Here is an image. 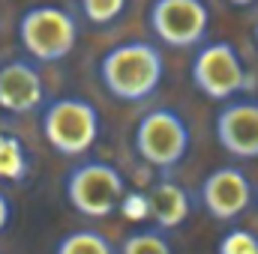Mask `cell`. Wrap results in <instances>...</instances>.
Returning a JSON list of instances; mask_svg holds the SVG:
<instances>
[{
	"label": "cell",
	"mask_w": 258,
	"mask_h": 254,
	"mask_svg": "<svg viewBox=\"0 0 258 254\" xmlns=\"http://www.w3.org/2000/svg\"><path fill=\"white\" fill-rule=\"evenodd\" d=\"M165 78V57L156 42L132 39L108 48L99 57V81L105 93L123 105L153 99Z\"/></svg>",
	"instance_id": "1"
},
{
	"label": "cell",
	"mask_w": 258,
	"mask_h": 254,
	"mask_svg": "<svg viewBox=\"0 0 258 254\" xmlns=\"http://www.w3.org/2000/svg\"><path fill=\"white\" fill-rule=\"evenodd\" d=\"M39 129L57 156L81 159L96 144L102 120L93 102L81 96H57L39 108Z\"/></svg>",
	"instance_id": "2"
},
{
	"label": "cell",
	"mask_w": 258,
	"mask_h": 254,
	"mask_svg": "<svg viewBox=\"0 0 258 254\" xmlns=\"http://www.w3.org/2000/svg\"><path fill=\"white\" fill-rule=\"evenodd\" d=\"M18 42L33 63H60L78 42V18L54 3L30 6L18 15Z\"/></svg>",
	"instance_id": "3"
},
{
	"label": "cell",
	"mask_w": 258,
	"mask_h": 254,
	"mask_svg": "<svg viewBox=\"0 0 258 254\" xmlns=\"http://www.w3.org/2000/svg\"><path fill=\"white\" fill-rule=\"evenodd\" d=\"M66 203L84 215V218H108L120 209L126 200V177L102 162V159H84L69 168L63 183Z\"/></svg>",
	"instance_id": "4"
},
{
	"label": "cell",
	"mask_w": 258,
	"mask_h": 254,
	"mask_svg": "<svg viewBox=\"0 0 258 254\" xmlns=\"http://www.w3.org/2000/svg\"><path fill=\"white\" fill-rule=\"evenodd\" d=\"M189 81L210 102H231L243 96L252 84L240 51L228 39L201 42L195 48L192 63H189Z\"/></svg>",
	"instance_id": "5"
},
{
	"label": "cell",
	"mask_w": 258,
	"mask_h": 254,
	"mask_svg": "<svg viewBox=\"0 0 258 254\" xmlns=\"http://www.w3.org/2000/svg\"><path fill=\"white\" fill-rule=\"evenodd\" d=\"M132 144H135V153L144 165L168 174L186 159V153L192 147V129L183 120L180 111L153 108V111L141 114V120L135 123Z\"/></svg>",
	"instance_id": "6"
},
{
	"label": "cell",
	"mask_w": 258,
	"mask_h": 254,
	"mask_svg": "<svg viewBox=\"0 0 258 254\" xmlns=\"http://www.w3.org/2000/svg\"><path fill=\"white\" fill-rule=\"evenodd\" d=\"M147 24L156 42L189 51L207 42L210 6L207 0H153L147 9Z\"/></svg>",
	"instance_id": "7"
},
{
	"label": "cell",
	"mask_w": 258,
	"mask_h": 254,
	"mask_svg": "<svg viewBox=\"0 0 258 254\" xmlns=\"http://www.w3.org/2000/svg\"><path fill=\"white\" fill-rule=\"evenodd\" d=\"M198 203L213 221L228 224L249 212V206L255 203V186L237 165H222L201 180Z\"/></svg>",
	"instance_id": "8"
},
{
	"label": "cell",
	"mask_w": 258,
	"mask_h": 254,
	"mask_svg": "<svg viewBox=\"0 0 258 254\" xmlns=\"http://www.w3.org/2000/svg\"><path fill=\"white\" fill-rule=\"evenodd\" d=\"M213 135L231 159H258V99L237 96L222 102L213 117Z\"/></svg>",
	"instance_id": "9"
},
{
	"label": "cell",
	"mask_w": 258,
	"mask_h": 254,
	"mask_svg": "<svg viewBox=\"0 0 258 254\" xmlns=\"http://www.w3.org/2000/svg\"><path fill=\"white\" fill-rule=\"evenodd\" d=\"M45 105V81L30 57H9L0 63V111L12 117L36 114Z\"/></svg>",
	"instance_id": "10"
},
{
	"label": "cell",
	"mask_w": 258,
	"mask_h": 254,
	"mask_svg": "<svg viewBox=\"0 0 258 254\" xmlns=\"http://www.w3.org/2000/svg\"><path fill=\"white\" fill-rule=\"evenodd\" d=\"M147 209H150L156 227L168 233V230L183 227L186 218L192 215V194L180 183H174L171 177H162L147 191Z\"/></svg>",
	"instance_id": "11"
},
{
	"label": "cell",
	"mask_w": 258,
	"mask_h": 254,
	"mask_svg": "<svg viewBox=\"0 0 258 254\" xmlns=\"http://www.w3.org/2000/svg\"><path fill=\"white\" fill-rule=\"evenodd\" d=\"M54 254H117V248L111 245L105 233L93 227H81V230H69L57 242Z\"/></svg>",
	"instance_id": "12"
},
{
	"label": "cell",
	"mask_w": 258,
	"mask_h": 254,
	"mask_svg": "<svg viewBox=\"0 0 258 254\" xmlns=\"http://www.w3.org/2000/svg\"><path fill=\"white\" fill-rule=\"evenodd\" d=\"M129 9V0H78V15L90 27H111Z\"/></svg>",
	"instance_id": "13"
},
{
	"label": "cell",
	"mask_w": 258,
	"mask_h": 254,
	"mask_svg": "<svg viewBox=\"0 0 258 254\" xmlns=\"http://www.w3.org/2000/svg\"><path fill=\"white\" fill-rule=\"evenodd\" d=\"M117 254H174V248H171V239H168L165 230L150 227V230L129 233L126 239L120 242Z\"/></svg>",
	"instance_id": "14"
},
{
	"label": "cell",
	"mask_w": 258,
	"mask_h": 254,
	"mask_svg": "<svg viewBox=\"0 0 258 254\" xmlns=\"http://www.w3.org/2000/svg\"><path fill=\"white\" fill-rule=\"evenodd\" d=\"M27 171V159L24 150L15 138L0 135V180H18Z\"/></svg>",
	"instance_id": "15"
},
{
	"label": "cell",
	"mask_w": 258,
	"mask_h": 254,
	"mask_svg": "<svg viewBox=\"0 0 258 254\" xmlns=\"http://www.w3.org/2000/svg\"><path fill=\"white\" fill-rule=\"evenodd\" d=\"M216 254H258V236L252 230L234 227L222 233V239L216 242Z\"/></svg>",
	"instance_id": "16"
},
{
	"label": "cell",
	"mask_w": 258,
	"mask_h": 254,
	"mask_svg": "<svg viewBox=\"0 0 258 254\" xmlns=\"http://www.w3.org/2000/svg\"><path fill=\"white\" fill-rule=\"evenodd\" d=\"M12 224V200L0 191V233Z\"/></svg>",
	"instance_id": "17"
},
{
	"label": "cell",
	"mask_w": 258,
	"mask_h": 254,
	"mask_svg": "<svg viewBox=\"0 0 258 254\" xmlns=\"http://www.w3.org/2000/svg\"><path fill=\"white\" fill-rule=\"evenodd\" d=\"M231 6H237V9H249V6H255L258 0H228Z\"/></svg>",
	"instance_id": "18"
}]
</instances>
